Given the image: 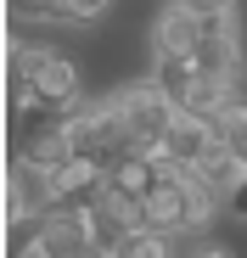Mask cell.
Segmentation results:
<instances>
[{
    "instance_id": "obj_1",
    "label": "cell",
    "mask_w": 247,
    "mask_h": 258,
    "mask_svg": "<svg viewBox=\"0 0 247 258\" xmlns=\"http://www.w3.org/2000/svg\"><path fill=\"white\" fill-rule=\"evenodd\" d=\"M23 101L73 112V101H79V68H73L68 56H56V51L17 45V51L6 56V112H17Z\"/></svg>"
},
{
    "instance_id": "obj_2",
    "label": "cell",
    "mask_w": 247,
    "mask_h": 258,
    "mask_svg": "<svg viewBox=\"0 0 247 258\" xmlns=\"http://www.w3.org/2000/svg\"><path fill=\"white\" fill-rule=\"evenodd\" d=\"M112 107H118L124 123H130L141 157H157V152H163V135H169V123H174V112H180L157 84H130V90L112 96Z\"/></svg>"
},
{
    "instance_id": "obj_3",
    "label": "cell",
    "mask_w": 247,
    "mask_h": 258,
    "mask_svg": "<svg viewBox=\"0 0 247 258\" xmlns=\"http://www.w3.org/2000/svg\"><path fill=\"white\" fill-rule=\"evenodd\" d=\"M214 146H219V141H214V118L174 112V123H169V135H163V152H157V157H169V163H180V168H197Z\"/></svg>"
},
{
    "instance_id": "obj_4",
    "label": "cell",
    "mask_w": 247,
    "mask_h": 258,
    "mask_svg": "<svg viewBox=\"0 0 247 258\" xmlns=\"http://www.w3.org/2000/svg\"><path fill=\"white\" fill-rule=\"evenodd\" d=\"M152 39H157V56H186V62H197L202 39H208V17H197V12H186V6H169V12L157 17Z\"/></svg>"
},
{
    "instance_id": "obj_5",
    "label": "cell",
    "mask_w": 247,
    "mask_h": 258,
    "mask_svg": "<svg viewBox=\"0 0 247 258\" xmlns=\"http://www.w3.org/2000/svg\"><path fill=\"white\" fill-rule=\"evenodd\" d=\"M241 174H247V168H241V163H236L230 152H219V146H214L208 157H202V163H197V180L208 185V191H214L219 202H230V191L241 185Z\"/></svg>"
},
{
    "instance_id": "obj_6",
    "label": "cell",
    "mask_w": 247,
    "mask_h": 258,
    "mask_svg": "<svg viewBox=\"0 0 247 258\" xmlns=\"http://www.w3.org/2000/svg\"><path fill=\"white\" fill-rule=\"evenodd\" d=\"M152 84L163 96H169L174 107H186V90L197 84V62H186V56H157V73H152Z\"/></svg>"
},
{
    "instance_id": "obj_7",
    "label": "cell",
    "mask_w": 247,
    "mask_h": 258,
    "mask_svg": "<svg viewBox=\"0 0 247 258\" xmlns=\"http://www.w3.org/2000/svg\"><path fill=\"white\" fill-rule=\"evenodd\" d=\"M214 141H219V152H230L247 168V107H230V112L214 118Z\"/></svg>"
},
{
    "instance_id": "obj_8",
    "label": "cell",
    "mask_w": 247,
    "mask_h": 258,
    "mask_svg": "<svg viewBox=\"0 0 247 258\" xmlns=\"http://www.w3.org/2000/svg\"><path fill=\"white\" fill-rule=\"evenodd\" d=\"M107 258H174V236H157V230H135L130 241H118Z\"/></svg>"
},
{
    "instance_id": "obj_9",
    "label": "cell",
    "mask_w": 247,
    "mask_h": 258,
    "mask_svg": "<svg viewBox=\"0 0 247 258\" xmlns=\"http://www.w3.org/2000/svg\"><path fill=\"white\" fill-rule=\"evenodd\" d=\"M6 12L17 23H68V6L62 0H6Z\"/></svg>"
},
{
    "instance_id": "obj_10",
    "label": "cell",
    "mask_w": 247,
    "mask_h": 258,
    "mask_svg": "<svg viewBox=\"0 0 247 258\" xmlns=\"http://www.w3.org/2000/svg\"><path fill=\"white\" fill-rule=\"evenodd\" d=\"M62 6H68V23H96L107 12V0H62Z\"/></svg>"
},
{
    "instance_id": "obj_11",
    "label": "cell",
    "mask_w": 247,
    "mask_h": 258,
    "mask_svg": "<svg viewBox=\"0 0 247 258\" xmlns=\"http://www.w3.org/2000/svg\"><path fill=\"white\" fill-rule=\"evenodd\" d=\"M174 6H186V12H197V17H225L236 0H174Z\"/></svg>"
},
{
    "instance_id": "obj_12",
    "label": "cell",
    "mask_w": 247,
    "mask_h": 258,
    "mask_svg": "<svg viewBox=\"0 0 247 258\" xmlns=\"http://www.w3.org/2000/svg\"><path fill=\"white\" fill-rule=\"evenodd\" d=\"M225 208H230V219H247V174H241V185L230 191V202H225Z\"/></svg>"
},
{
    "instance_id": "obj_13",
    "label": "cell",
    "mask_w": 247,
    "mask_h": 258,
    "mask_svg": "<svg viewBox=\"0 0 247 258\" xmlns=\"http://www.w3.org/2000/svg\"><path fill=\"white\" fill-rule=\"evenodd\" d=\"M191 258H230L225 247H191Z\"/></svg>"
},
{
    "instance_id": "obj_14",
    "label": "cell",
    "mask_w": 247,
    "mask_h": 258,
    "mask_svg": "<svg viewBox=\"0 0 247 258\" xmlns=\"http://www.w3.org/2000/svg\"><path fill=\"white\" fill-rule=\"evenodd\" d=\"M23 258H45V252H39V247H34V252H23Z\"/></svg>"
}]
</instances>
